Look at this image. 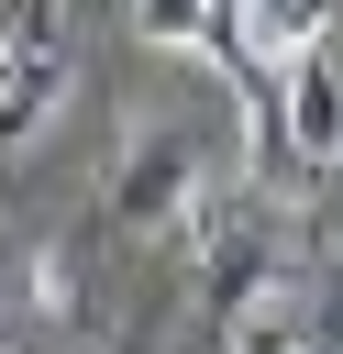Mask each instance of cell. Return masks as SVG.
<instances>
[{"mask_svg":"<svg viewBox=\"0 0 343 354\" xmlns=\"http://www.w3.org/2000/svg\"><path fill=\"white\" fill-rule=\"evenodd\" d=\"M210 188V166H199V133H177V122H144L133 144H122V166H111V232H177L188 221V199Z\"/></svg>","mask_w":343,"mask_h":354,"instance_id":"1","label":"cell"},{"mask_svg":"<svg viewBox=\"0 0 343 354\" xmlns=\"http://www.w3.org/2000/svg\"><path fill=\"white\" fill-rule=\"evenodd\" d=\"M321 44H332V11H321V0H221L210 66H221V77H288V66L321 55Z\"/></svg>","mask_w":343,"mask_h":354,"instance_id":"2","label":"cell"},{"mask_svg":"<svg viewBox=\"0 0 343 354\" xmlns=\"http://www.w3.org/2000/svg\"><path fill=\"white\" fill-rule=\"evenodd\" d=\"M277 100H288V155H299V166H332V155H343V44L299 55V66L277 77Z\"/></svg>","mask_w":343,"mask_h":354,"instance_id":"3","label":"cell"},{"mask_svg":"<svg viewBox=\"0 0 343 354\" xmlns=\"http://www.w3.org/2000/svg\"><path fill=\"white\" fill-rule=\"evenodd\" d=\"M66 44H11V66H0V133L22 144V133H44L55 122V100H66Z\"/></svg>","mask_w":343,"mask_h":354,"instance_id":"4","label":"cell"},{"mask_svg":"<svg viewBox=\"0 0 343 354\" xmlns=\"http://www.w3.org/2000/svg\"><path fill=\"white\" fill-rule=\"evenodd\" d=\"M11 310H22V332H33V343H44V332L77 310V277H66V254H55V243H44V254H22V288H11Z\"/></svg>","mask_w":343,"mask_h":354,"instance_id":"5","label":"cell"}]
</instances>
